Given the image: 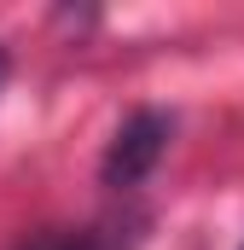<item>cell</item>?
I'll list each match as a JSON object with an SVG mask.
<instances>
[{"mask_svg":"<svg viewBox=\"0 0 244 250\" xmlns=\"http://www.w3.org/2000/svg\"><path fill=\"white\" fill-rule=\"evenodd\" d=\"M169 140H175V117H169V111H157V105L134 111V117L117 128V140L105 146V157H99V181H105V187H117V192L140 187V181L163 163Z\"/></svg>","mask_w":244,"mask_h":250,"instance_id":"1","label":"cell"},{"mask_svg":"<svg viewBox=\"0 0 244 250\" xmlns=\"http://www.w3.org/2000/svg\"><path fill=\"white\" fill-rule=\"evenodd\" d=\"M18 250H134V233L111 227V221H99V227H41Z\"/></svg>","mask_w":244,"mask_h":250,"instance_id":"2","label":"cell"},{"mask_svg":"<svg viewBox=\"0 0 244 250\" xmlns=\"http://www.w3.org/2000/svg\"><path fill=\"white\" fill-rule=\"evenodd\" d=\"M0 87H6V47H0Z\"/></svg>","mask_w":244,"mask_h":250,"instance_id":"3","label":"cell"}]
</instances>
